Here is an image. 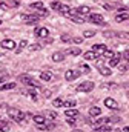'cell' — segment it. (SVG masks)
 <instances>
[{
	"mask_svg": "<svg viewBox=\"0 0 129 132\" xmlns=\"http://www.w3.org/2000/svg\"><path fill=\"white\" fill-rule=\"evenodd\" d=\"M8 115H9L14 121H17V123L25 121V114H23V111H19V109H15V108H9V109H8Z\"/></svg>",
	"mask_w": 129,
	"mask_h": 132,
	"instance_id": "6da1fadb",
	"label": "cell"
},
{
	"mask_svg": "<svg viewBox=\"0 0 129 132\" xmlns=\"http://www.w3.org/2000/svg\"><path fill=\"white\" fill-rule=\"evenodd\" d=\"M92 89H94V83L92 81H83L82 85L77 86V91H80V92H91Z\"/></svg>",
	"mask_w": 129,
	"mask_h": 132,
	"instance_id": "3957f363",
	"label": "cell"
},
{
	"mask_svg": "<svg viewBox=\"0 0 129 132\" xmlns=\"http://www.w3.org/2000/svg\"><path fill=\"white\" fill-rule=\"evenodd\" d=\"M60 5H62L60 2H52V3H51V8H52V9H57V11H59V8H60Z\"/></svg>",
	"mask_w": 129,
	"mask_h": 132,
	"instance_id": "8d00e7d4",
	"label": "cell"
},
{
	"mask_svg": "<svg viewBox=\"0 0 129 132\" xmlns=\"http://www.w3.org/2000/svg\"><path fill=\"white\" fill-rule=\"evenodd\" d=\"M94 132H111V128L108 126V125H103V126H100V128H97Z\"/></svg>",
	"mask_w": 129,
	"mask_h": 132,
	"instance_id": "4dcf8cb0",
	"label": "cell"
},
{
	"mask_svg": "<svg viewBox=\"0 0 129 132\" xmlns=\"http://www.w3.org/2000/svg\"><path fill=\"white\" fill-rule=\"evenodd\" d=\"M97 66H98V71H100V74H101V75H104V77H108V75H111V74H112L109 68H104V66L98 65V63H97Z\"/></svg>",
	"mask_w": 129,
	"mask_h": 132,
	"instance_id": "4fadbf2b",
	"label": "cell"
},
{
	"mask_svg": "<svg viewBox=\"0 0 129 132\" xmlns=\"http://www.w3.org/2000/svg\"><path fill=\"white\" fill-rule=\"evenodd\" d=\"M114 132H122V131H120V129H115V131H114Z\"/></svg>",
	"mask_w": 129,
	"mask_h": 132,
	"instance_id": "f5cc1de1",
	"label": "cell"
},
{
	"mask_svg": "<svg viewBox=\"0 0 129 132\" xmlns=\"http://www.w3.org/2000/svg\"><path fill=\"white\" fill-rule=\"evenodd\" d=\"M108 121H109V118H98V120H97V121H94L92 125H94L95 128H100V126H103V125H106Z\"/></svg>",
	"mask_w": 129,
	"mask_h": 132,
	"instance_id": "44dd1931",
	"label": "cell"
},
{
	"mask_svg": "<svg viewBox=\"0 0 129 132\" xmlns=\"http://www.w3.org/2000/svg\"><path fill=\"white\" fill-rule=\"evenodd\" d=\"M0 25H2V20H0Z\"/></svg>",
	"mask_w": 129,
	"mask_h": 132,
	"instance_id": "11a10c76",
	"label": "cell"
},
{
	"mask_svg": "<svg viewBox=\"0 0 129 132\" xmlns=\"http://www.w3.org/2000/svg\"><path fill=\"white\" fill-rule=\"evenodd\" d=\"M22 19L26 22V23H29V25H32V23H35L40 17H37L35 14H31V15H22Z\"/></svg>",
	"mask_w": 129,
	"mask_h": 132,
	"instance_id": "30bf717a",
	"label": "cell"
},
{
	"mask_svg": "<svg viewBox=\"0 0 129 132\" xmlns=\"http://www.w3.org/2000/svg\"><path fill=\"white\" fill-rule=\"evenodd\" d=\"M31 8L32 9H43V3L42 2H34V3H31Z\"/></svg>",
	"mask_w": 129,
	"mask_h": 132,
	"instance_id": "1f68e13d",
	"label": "cell"
},
{
	"mask_svg": "<svg viewBox=\"0 0 129 132\" xmlns=\"http://www.w3.org/2000/svg\"><path fill=\"white\" fill-rule=\"evenodd\" d=\"M125 132H129V126H126V128H125Z\"/></svg>",
	"mask_w": 129,
	"mask_h": 132,
	"instance_id": "816d5d0a",
	"label": "cell"
},
{
	"mask_svg": "<svg viewBox=\"0 0 129 132\" xmlns=\"http://www.w3.org/2000/svg\"><path fill=\"white\" fill-rule=\"evenodd\" d=\"M117 68L122 71V72H125V71H128L129 69V62H123V63H118L117 65Z\"/></svg>",
	"mask_w": 129,
	"mask_h": 132,
	"instance_id": "cb8c5ba5",
	"label": "cell"
},
{
	"mask_svg": "<svg viewBox=\"0 0 129 132\" xmlns=\"http://www.w3.org/2000/svg\"><path fill=\"white\" fill-rule=\"evenodd\" d=\"M6 77H8V74H6V72H0V83H2Z\"/></svg>",
	"mask_w": 129,
	"mask_h": 132,
	"instance_id": "bcb514c9",
	"label": "cell"
},
{
	"mask_svg": "<svg viewBox=\"0 0 129 132\" xmlns=\"http://www.w3.org/2000/svg\"><path fill=\"white\" fill-rule=\"evenodd\" d=\"M29 49H31V51H38V49H40V45H31Z\"/></svg>",
	"mask_w": 129,
	"mask_h": 132,
	"instance_id": "f6af8a7d",
	"label": "cell"
},
{
	"mask_svg": "<svg viewBox=\"0 0 129 132\" xmlns=\"http://www.w3.org/2000/svg\"><path fill=\"white\" fill-rule=\"evenodd\" d=\"M106 49H108V48H106L104 45H94V46H92V51L95 52L97 55H100V54H103V52H104Z\"/></svg>",
	"mask_w": 129,
	"mask_h": 132,
	"instance_id": "7c38bea8",
	"label": "cell"
},
{
	"mask_svg": "<svg viewBox=\"0 0 129 132\" xmlns=\"http://www.w3.org/2000/svg\"><path fill=\"white\" fill-rule=\"evenodd\" d=\"M35 126H37V129H40V131H51V129L55 128V123H38V125H35Z\"/></svg>",
	"mask_w": 129,
	"mask_h": 132,
	"instance_id": "8992f818",
	"label": "cell"
},
{
	"mask_svg": "<svg viewBox=\"0 0 129 132\" xmlns=\"http://www.w3.org/2000/svg\"><path fill=\"white\" fill-rule=\"evenodd\" d=\"M103 55H104V57H108V59H112V57H114V51H111V49H106V51L103 52Z\"/></svg>",
	"mask_w": 129,
	"mask_h": 132,
	"instance_id": "d6a6232c",
	"label": "cell"
},
{
	"mask_svg": "<svg viewBox=\"0 0 129 132\" xmlns=\"http://www.w3.org/2000/svg\"><path fill=\"white\" fill-rule=\"evenodd\" d=\"M68 125H69V126H75V118L68 117Z\"/></svg>",
	"mask_w": 129,
	"mask_h": 132,
	"instance_id": "f35d334b",
	"label": "cell"
},
{
	"mask_svg": "<svg viewBox=\"0 0 129 132\" xmlns=\"http://www.w3.org/2000/svg\"><path fill=\"white\" fill-rule=\"evenodd\" d=\"M52 104H54L55 108H60V106H63V100H60V98H55L54 101H52Z\"/></svg>",
	"mask_w": 129,
	"mask_h": 132,
	"instance_id": "836d02e7",
	"label": "cell"
},
{
	"mask_svg": "<svg viewBox=\"0 0 129 132\" xmlns=\"http://www.w3.org/2000/svg\"><path fill=\"white\" fill-rule=\"evenodd\" d=\"M3 108H6V104L5 103H0V109H3Z\"/></svg>",
	"mask_w": 129,
	"mask_h": 132,
	"instance_id": "f907efd6",
	"label": "cell"
},
{
	"mask_svg": "<svg viewBox=\"0 0 129 132\" xmlns=\"http://www.w3.org/2000/svg\"><path fill=\"white\" fill-rule=\"evenodd\" d=\"M48 117L54 120V118H57V112H52V111H51V112H48Z\"/></svg>",
	"mask_w": 129,
	"mask_h": 132,
	"instance_id": "ee69618b",
	"label": "cell"
},
{
	"mask_svg": "<svg viewBox=\"0 0 129 132\" xmlns=\"http://www.w3.org/2000/svg\"><path fill=\"white\" fill-rule=\"evenodd\" d=\"M40 78L45 80V81H49V80H52V74H51L49 71H45V72L40 74Z\"/></svg>",
	"mask_w": 129,
	"mask_h": 132,
	"instance_id": "e0dca14e",
	"label": "cell"
},
{
	"mask_svg": "<svg viewBox=\"0 0 129 132\" xmlns=\"http://www.w3.org/2000/svg\"><path fill=\"white\" fill-rule=\"evenodd\" d=\"M125 35H126V37H129V32H128V34H125Z\"/></svg>",
	"mask_w": 129,
	"mask_h": 132,
	"instance_id": "db71d44e",
	"label": "cell"
},
{
	"mask_svg": "<svg viewBox=\"0 0 129 132\" xmlns=\"http://www.w3.org/2000/svg\"><path fill=\"white\" fill-rule=\"evenodd\" d=\"M78 71H80V72H83V74H89V72H91V68L83 63V65H80V69H78Z\"/></svg>",
	"mask_w": 129,
	"mask_h": 132,
	"instance_id": "83f0119b",
	"label": "cell"
},
{
	"mask_svg": "<svg viewBox=\"0 0 129 132\" xmlns=\"http://www.w3.org/2000/svg\"><path fill=\"white\" fill-rule=\"evenodd\" d=\"M104 106L109 108V109H117V108H118L117 101H115L114 98H104Z\"/></svg>",
	"mask_w": 129,
	"mask_h": 132,
	"instance_id": "9c48e42d",
	"label": "cell"
},
{
	"mask_svg": "<svg viewBox=\"0 0 129 132\" xmlns=\"http://www.w3.org/2000/svg\"><path fill=\"white\" fill-rule=\"evenodd\" d=\"M6 5H8L9 8H17V6L20 5V2H19V0H6Z\"/></svg>",
	"mask_w": 129,
	"mask_h": 132,
	"instance_id": "484cf974",
	"label": "cell"
},
{
	"mask_svg": "<svg viewBox=\"0 0 129 132\" xmlns=\"http://www.w3.org/2000/svg\"><path fill=\"white\" fill-rule=\"evenodd\" d=\"M75 104H77L75 100H66V101H63V106H66V108H75Z\"/></svg>",
	"mask_w": 129,
	"mask_h": 132,
	"instance_id": "4316f807",
	"label": "cell"
},
{
	"mask_svg": "<svg viewBox=\"0 0 129 132\" xmlns=\"http://www.w3.org/2000/svg\"><path fill=\"white\" fill-rule=\"evenodd\" d=\"M109 121H120V118L118 117H112V118H109Z\"/></svg>",
	"mask_w": 129,
	"mask_h": 132,
	"instance_id": "681fc988",
	"label": "cell"
},
{
	"mask_svg": "<svg viewBox=\"0 0 129 132\" xmlns=\"http://www.w3.org/2000/svg\"><path fill=\"white\" fill-rule=\"evenodd\" d=\"M15 88V83H3L0 85V91H9V89H14Z\"/></svg>",
	"mask_w": 129,
	"mask_h": 132,
	"instance_id": "d6986e66",
	"label": "cell"
},
{
	"mask_svg": "<svg viewBox=\"0 0 129 132\" xmlns=\"http://www.w3.org/2000/svg\"><path fill=\"white\" fill-rule=\"evenodd\" d=\"M64 114H66V117H72V118H75V117L78 115V111H75L74 108H69L68 111H64Z\"/></svg>",
	"mask_w": 129,
	"mask_h": 132,
	"instance_id": "ac0fdd59",
	"label": "cell"
},
{
	"mask_svg": "<svg viewBox=\"0 0 129 132\" xmlns=\"http://www.w3.org/2000/svg\"><path fill=\"white\" fill-rule=\"evenodd\" d=\"M26 45H28V42H26V40H22V42H20V45H19V49H17V52H20V51H22V49H23Z\"/></svg>",
	"mask_w": 129,
	"mask_h": 132,
	"instance_id": "d590c367",
	"label": "cell"
},
{
	"mask_svg": "<svg viewBox=\"0 0 129 132\" xmlns=\"http://www.w3.org/2000/svg\"><path fill=\"white\" fill-rule=\"evenodd\" d=\"M114 8H115V5H111V3H104V9L111 11V9H114Z\"/></svg>",
	"mask_w": 129,
	"mask_h": 132,
	"instance_id": "60d3db41",
	"label": "cell"
},
{
	"mask_svg": "<svg viewBox=\"0 0 129 132\" xmlns=\"http://www.w3.org/2000/svg\"><path fill=\"white\" fill-rule=\"evenodd\" d=\"M89 20H91L92 23H97V25H103V23H104V19H103L101 14H91V15H89Z\"/></svg>",
	"mask_w": 129,
	"mask_h": 132,
	"instance_id": "5b68a950",
	"label": "cell"
},
{
	"mask_svg": "<svg viewBox=\"0 0 129 132\" xmlns=\"http://www.w3.org/2000/svg\"><path fill=\"white\" fill-rule=\"evenodd\" d=\"M97 57H98V55H97L94 51H89V52L85 54V60H95Z\"/></svg>",
	"mask_w": 129,
	"mask_h": 132,
	"instance_id": "7402d4cb",
	"label": "cell"
},
{
	"mask_svg": "<svg viewBox=\"0 0 129 132\" xmlns=\"http://www.w3.org/2000/svg\"><path fill=\"white\" fill-rule=\"evenodd\" d=\"M78 12H80L82 15L89 14V12H91V8H89V6H82V8H78Z\"/></svg>",
	"mask_w": 129,
	"mask_h": 132,
	"instance_id": "f1b7e54d",
	"label": "cell"
},
{
	"mask_svg": "<svg viewBox=\"0 0 129 132\" xmlns=\"http://www.w3.org/2000/svg\"><path fill=\"white\" fill-rule=\"evenodd\" d=\"M0 57H2V54H0Z\"/></svg>",
	"mask_w": 129,
	"mask_h": 132,
	"instance_id": "9f6ffc18",
	"label": "cell"
},
{
	"mask_svg": "<svg viewBox=\"0 0 129 132\" xmlns=\"http://www.w3.org/2000/svg\"><path fill=\"white\" fill-rule=\"evenodd\" d=\"M72 42L80 45V43H83V37H74V38H72Z\"/></svg>",
	"mask_w": 129,
	"mask_h": 132,
	"instance_id": "74e56055",
	"label": "cell"
},
{
	"mask_svg": "<svg viewBox=\"0 0 129 132\" xmlns=\"http://www.w3.org/2000/svg\"><path fill=\"white\" fill-rule=\"evenodd\" d=\"M19 80H20L23 85L29 86V88H40V85H38L32 77H29V75H20V77H19Z\"/></svg>",
	"mask_w": 129,
	"mask_h": 132,
	"instance_id": "7a4b0ae2",
	"label": "cell"
},
{
	"mask_svg": "<svg viewBox=\"0 0 129 132\" xmlns=\"http://www.w3.org/2000/svg\"><path fill=\"white\" fill-rule=\"evenodd\" d=\"M35 88H31L29 91H22L23 94H26V95H29L31 97V100H34V101H37V94H35V91H34Z\"/></svg>",
	"mask_w": 129,
	"mask_h": 132,
	"instance_id": "2e32d148",
	"label": "cell"
},
{
	"mask_svg": "<svg viewBox=\"0 0 129 132\" xmlns=\"http://www.w3.org/2000/svg\"><path fill=\"white\" fill-rule=\"evenodd\" d=\"M2 48H5V49H14L15 48V42L14 40H3L2 42Z\"/></svg>",
	"mask_w": 129,
	"mask_h": 132,
	"instance_id": "8fae6325",
	"label": "cell"
},
{
	"mask_svg": "<svg viewBox=\"0 0 129 132\" xmlns=\"http://www.w3.org/2000/svg\"><path fill=\"white\" fill-rule=\"evenodd\" d=\"M82 74H80V71H75V69H68L66 71V74H64V78L68 80V81H72V80H75V78H78Z\"/></svg>",
	"mask_w": 129,
	"mask_h": 132,
	"instance_id": "277c9868",
	"label": "cell"
},
{
	"mask_svg": "<svg viewBox=\"0 0 129 132\" xmlns=\"http://www.w3.org/2000/svg\"><path fill=\"white\" fill-rule=\"evenodd\" d=\"M123 59H125L126 62H129V51H125V52H123Z\"/></svg>",
	"mask_w": 129,
	"mask_h": 132,
	"instance_id": "c3c4849f",
	"label": "cell"
},
{
	"mask_svg": "<svg viewBox=\"0 0 129 132\" xmlns=\"http://www.w3.org/2000/svg\"><path fill=\"white\" fill-rule=\"evenodd\" d=\"M103 35H104V37H108V38H111V37L114 35V32H111V31H104V32H103Z\"/></svg>",
	"mask_w": 129,
	"mask_h": 132,
	"instance_id": "7dc6e473",
	"label": "cell"
},
{
	"mask_svg": "<svg viewBox=\"0 0 129 132\" xmlns=\"http://www.w3.org/2000/svg\"><path fill=\"white\" fill-rule=\"evenodd\" d=\"M62 42L69 43V42H72V38H69V35H62Z\"/></svg>",
	"mask_w": 129,
	"mask_h": 132,
	"instance_id": "ab89813d",
	"label": "cell"
},
{
	"mask_svg": "<svg viewBox=\"0 0 129 132\" xmlns=\"http://www.w3.org/2000/svg\"><path fill=\"white\" fill-rule=\"evenodd\" d=\"M120 60H122V54H114V57L112 59H109V66L111 68H114V66H117L118 63H120Z\"/></svg>",
	"mask_w": 129,
	"mask_h": 132,
	"instance_id": "52a82bcc",
	"label": "cell"
},
{
	"mask_svg": "<svg viewBox=\"0 0 129 132\" xmlns=\"http://www.w3.org/2000/svg\"><path fill=\"white\" fill-rule=\"evenodd\" d=\"M66 54H71V55H80V54H82V49H78V48H72V49H68Z\"/></svg>",
	"mask_w": 129,
	"mask_h": 132,
	"instance_id": "603a6c76",
	"label": "cell"
},
{
	"mask_svg": "<svg viewBox=\"0 0 129 132\" xmlns=\"http://www.w3.org/2000/svg\"><path fill=\"white\" fill-rule=\"evenodd\" d=\"M0 9H3V11H6V9H9V6L6 5V2H2V3H0Z\"/></svg>",
	"mask_w": 129,
	"mask_h": 132,
	"instance_id": "b9f144b4",
	"label": "cell"
},
{
	"mask_svg": "<svg viewBox=\"0 0 129 132\" xmlns=\"http://www.w3.org/2000/svg\"><path fill=\"white\" fill-rule=\"evenodd\" d=\"M35 35L37 37H42V38H45V37H48L49 35V31L46 29V28H35Z\"/></svg>",
	"mask_w": 129,
	"mask_h": 132,
	"instance_id": "ba28073f",
	"label": "cell"
},
{
	"mask_svg": "<svg viewBox=\"0 0 129 132\" xmlns=\"http://www.w3.org/2000/svg\"><path fill=\"white\" fill-rule=\"evenodd\" d=\"M51 94H52V92H51L49 89H45V91H43V95H45L46 98H49V97H51Z\"/></svg>",
	"mask_w": 129,
	"mask_h": 132,
	"instance_id": "7bdbcfd3",
	"label": "cell"
},
{
	"mask_svg": "<svg viewBox=\"0 0 129 132\" xmlns=\"http://www.w3.org/2000/svg\"><path fill=\"white\" fill-rule=\"evenodd\" d=\"M32 120H34L35 125H38V123H45V117H43V115H34Z\"/></svg>",
	"mask_w": 129,
	"mask_h": 132,
	"instance_id": "d4e9b609",
	"label": "cell"
},
{
	"mask_svg": "<svg viewBox=\"0 0 129 132\" xmlns=\"http://www.w3.org/2000/svg\"><path fill=\"white\" fill-rule=\"evenodd\" d=\"M115 20L117 22H125V20H129V14L125 12V14H117L115 15Z\"/></svg>",
	"mask_w": 129,
	"mask_h": 132,
	"instance_id": "ffe728a7",
	"label": "cell"
},
{
	"mask_svg": "<svg viewBox=\"0 0 129 132\" xmlns=\"http://www.w3.org/2000/svg\"><path fill=\"white\" fill-rule=\"evenodd\" d=\"M69 9H71V8H69L68 5H60V8H59V12H62V14H64V15H66V14L69 12Z\"/></svg>",
	"mask_w": 129,
	"mask_h": 132,
	"instance_id": "f546056e",
	"label": "cell"
},
{
	"mask_svg": "<svg viewBox=\"0 0 129 132\" xmlns=\"http://www.w3.org/2000/svg\"><path fill=\"white\" fill-rule=\"evenodd\" d=\"M101 114V109L98 108V106H92L91 109H89V115H92V117H98Z\"/></svg>",
	"mask_w": 129,
	"mask_h": 132,
	"instance_id": "5bb4252c",
	"label": "cell"
},
{
	"mask_svg": "<svg viewBox=\"0 0 129 132\" xmlns=\"http://www.w3.org/2000/svg\"><path fill=\"white\" fill-rule=\"evenodd\" d=\"M52 60H54V62H63L64 54L63 52H54V54H52Z\"/></svg>",
	"mask_w": 129,
	"mask_h": 132,
	"instance_id": "9a60e30c",
	"label": "cell"
},
{
	"mask_svg": "<svg viewBox=\"0 0 129 132\" xmlns=\"http://www.w3.org/2000/svg\"><path fill=\"white\" fill-rule=\"evenodd\" d=\"M83 35H85L86 38H91V37H94V35H95V31H85Z\"/></svg>",
	"mask_w": 129,
	"mask_h": 132,
	"instance_id": "e575fe53",
	"label": "cell"
}]
</instances>
